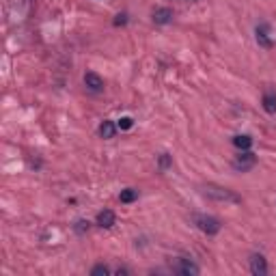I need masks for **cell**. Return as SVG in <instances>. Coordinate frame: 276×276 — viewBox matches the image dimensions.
<instances>
[{"instance_id":"cell-4","label":"cell","mask_w":276,"mask_h":276,"mask_svg":"<svg viewBox=\"0 0 276 276\" xmlns=\"http://www.w3.org/2000/svg\"><path fill=\"white\" fill-rule=\"evenodd\" d=\"M175 272L181 274V276H198L201 268H198L195 261H190V259H179L177 266H175Z\"/></svg>"},{"instance_id":"cell-5","label":"cell","mask_w":276,"mask_h":276,"mask_svg":"<svg viewBox=\"0 0 276 276\" xmlns=\"http://www.w3.org/2000/svg\"><path fill=\"white\" fill-rule=\"evenodd\" d=\"M151 17H154V22L158 26H166V24H171L173 22V9H168V7H158L154 9V13H151Z\"/></svg>"},{"instance_id":"cell-12","label":"cell","mask_w":276,"mask_h":276,"mask_svg":"<svg viewBox=\"0 0 276 276\" xmlns=\"http://www.w3.org/2000/svg\"><path fill=\"white\" fill-rule=\"evenodd\" d=\"M233 145H236L239 151H246L252 147V138L248 134H237V136H233Z\"/></svg>"},{"instance_id":"cell-18","label":"cell","mask_w":276,"mask_h":276,"mask_svg":"<svg viewBox=\"0 0 276 276\" xmlns=\"http://www.w3.org/2000/svg\"><path fill=\"white\" fill-rule=\"evenodd\" d=\"M125 17H127L125 13H123V15H117V20H115V24H117V26H119V24H125V22H127V20H125Z\"/></svg>"},{"instance_id":"cell-11","label":"cell","mask_w":276,"mask_h":276,"mask_svg":"<svg viewBox=\"0 0 276 276\" xmlns=\"http://www.w3.org/2000/svg\"><path fill=\"white\" fill-rule=\"evenodd\" d=\"M115 134H117V125L113 121H104L102 125H99V136H102V138H106V140L115 138Z\"/></svg>"},{"instance_id":"cell-13","label":"cell","mask_w":276,"mask_h":276,"mask_svg":"<svg viewBox=\"0 0 276 276\" xmlns=\"http://www.w3.org/2000/svg\"><path fill=\"white\" fill-rule=\"evenodd\" d=\"M136 198H138V190H134V188H125V190H121V195H119L121 203H134Z\"/></svg>"},{"instance_id":"cell-6","label":"cell","mask_w":276,"mask_h":276,"mask_svg":"<svg viewBox=\"0 0 276 276\" xmlns=\"http://www.w3.org/2000/svg\"><path fill=\"white\" fill-rule=\"evenodd\" d=\"M250 272L255 276H266L268 274V263L263 255H250Z\"/></svg>"},{"instance_id":"cell-3","label":"cell","mask_w":276,"mask_h":276,"mask_svg":"<svg viewBox=\"0 0 276 276\" xmlns=\"http://www.w3.org/2000/svg\"><path fill=\"white\" fill-rule=\"evenodd\" d=\"M195 225L201 229L205 236H216V233L222 229V222L218 218H214V216H205V214L195 216Z\"/></svg>"},{"instance_id":"cell-7","label":"cell","mask_w":276,"mask_h":276,"mask_svg":"<svg viewBox=\"0 0 276 276\" xmlns=\"http://www.w3.org/2000/svg\"><path fill=\"white\" fill-rule=\"evenodd\" d=\"M84 84H86V89L93 91V93L104 91V80H102V76H97L95 72L84 74Z\"/></svg>"},{"instance_id":"cell-16","label":"cell","mask_w":276,"mask_h":276,"mask_svg":"<svg viewBox=\"0 0 276 276\" xmlns=\"http://www.w3.org/2000/svg\"><path fill=\"white\" fill-rule=\"evenodd\" d=\"M91 274H93V276H102V274L106 276V274H110V268L104 266V263H99V266H95V268L91 270Z\"/></svg>"},{"instance_id":"cell-17","label":"cell","mask_w":276,"mask_h":276,"mask_svg":"<svg viewBox=\"0 0 276 276\" xmlns=\"http://www.w3.org/2000/svg\"><path fill=\"white\" fill-rule=\"evenodd\" d=\"M76 231H78V233L89 231V220H78V222H76Z\"/></svg>"},{"instance_id":"cell-8","label":"cell","mask_w":276,"mask_h":276,"mask_svg":"<svg viewBox=\"0 0 276 276\" xmlns=\"http://www.w3.org/2000/svg\"><path fill=\"white\" fill-rule=\"evenodd\" d=\"M97 225L102 227V229H110V227H115V222H117V216H115V211L113 209H102L97 214Z\"/></svg>"},{"instance_id":"cell-15","label":"cell","mask_w":276,"mask_h":276,"mask_svg":"<svg viewBox=\"0 0 276 276\" xmlns=\"http://www.w3.org/2000/svg\"><path fill=\"white\" fill-rule=\"evenodd\" d=\"M132 125H134V119H132V117H121V119H119V125H117V127H119V130H130Z\"/></svg>"},{"instance_id":"cell-14","label":"cell","mask_w":276,"mask_h":276,"mask_svg":"<svg viewBox=\"0 0 276 276\" xmlns=\"http://www.w3.org/2000/svg\"><path fill=\"white\" fill-rule=\"evenodd\" d=\"M158 166H160V171H166V168L173 166V158L168 154H162L160 158H158Z\"/></svg>"},{"instance_id":"cell-1","label":"cell","mask_w":276,"mask_h":276,"mask_svg":"<svg viewBox=\"0 0 276 276\" xmlns=\"http://www.w3.org/2000/svg\"><path fill=\"white\" fill-rule=\"evenodd\" d=\"M203 195L207 198H214V201H225V203H242V198H239L236 192L227 190V188H220V186H203Z\"/></svg>"},{"instance_id":"cell-10","label":"cell","mask_w":276,"mask_h":276,"mask_svg":"<svg viewBox=\"0 0 276 276\" xmlns=\"http://www.w3.org/2000/svg\"><path fill=\"white\" fill-rule=\"evenodd\" d=\"M257 41H259L263 48H272V39H270V33H268V24L257 26Z\"/></svg>"},{"instance_id":"cell-2","label":"cell","mask_w":276,"mask_h":276,"mask_svg":"<svg viewBox=\"0 0 276 276\" xmlns=\"http://www.w3.org/2000/svg\"><path fill=\"white\" fill-rule=\"evenodd\" d=\"M255 164H257V156L252 154L250 149H246V151H239V154L233 158L231 166H233V171H237V173H248L250 168H255Z\"/></svg>"},{"instance_id":"cell-9","label":"cell","mask_w":276,"mask_h":276,"mask_svg":"<svg viewBox=\"0 0 276 276\" xmlns=\"http://www.w3.org/2000/svg\"><path fill=\"white\" fill-rule=\"evenodd\" d=\"M261 104H263V110H266L268 115H276V93L274 91H266V93H263Z\"/></svg>"}]
</instances>
